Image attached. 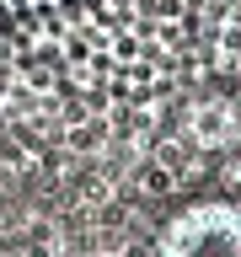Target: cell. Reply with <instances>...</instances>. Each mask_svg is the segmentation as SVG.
<instances>
[{
  "mask_svg": "<svg viewBox=\"0 0 241 257\" xmlns=\"http://www.w3.org/2000/svg\"><path fill=\"white\" fill-rule=\"evenodd\" d=\"M182 0H0V27L54 43L75 86H150L182 22Z\"/></svg>",
  "mask_w": 241,
  "mask_h": 257,
  "instance_id": "6da1fadb",
  "label": "cell"
},
{
  "mask_svg": "<svg viewBox=\"0 0 241 257\" xmlns=\"http://www.w3.org/2000/svg\"><path fill=\"white\" fill-rule=\"evenodd\" d=\"M150 257H241V204L198 198L161 225Z\"/></svg>",
  "mask_w": 241,
  "mask_h": 257,
  "instance_id": "7a4b0ae2",
  "label": "cell"
},
{
  "mask_svg": "<svg viewBox=\"0 0 241 257\" xmlns=\"http://www.w3.org/2000/svg\"><path fill=\"white\" fill-rule=\"evenodd\" d=\"M241 140V112L225 96H204L188 112V145L193 150H230Z\"/></svg>",
  "mask_w": 241,
  "mask_h": 257,
  "instance_id": "3957f363",
  "label": "cell"
},
{
  "mask_svg": "<svg viewBox=\"0 0 241 257\" xmlns=\"http://www.w3.org/2000/svg\"><path fill=\"white\" fill-rule=\"evenodd\" d=\"M214 54H220V64L241 70V0L220 16V32H214Z\"/></svg>",
  "mask_w": 241,
  "mask_h": 257,
  "instance_id": "277c9868",
  "label": "cell"
}]
</instances>
